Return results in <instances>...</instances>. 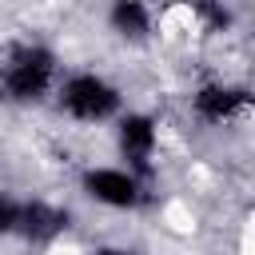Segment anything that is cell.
Wrapping results in <instances>:
<instances>
[{
    "instance_id": "obj_1",
    "label": "cell",
    "mask_w": 255,
    "mask_h": 255,
    "mask_svg": "<svg viewBox=\"0 0 255 255\" xmlns=\"http://www.w3.org/2000/svg\"><path fill=\"white\" fill-rule=\"evenodd\" d=\"M56 80V56L44 44H16L0 64V92L4 100L32 104L40 100Z\"/></svg>"
},
{
    "instance_id": "obj_2",
    "label": "cell",
    "mask_w": 255,
    "mask_h": 255,
    "mask_svg": "<svg viewBox=\"0 0 255 255\" xmlns=\"http://www.w3.org/2000/svg\"><path fill=\"white\" fill-rule=\"evenodd\" d=\"M56 100H60V112H68L80 124H104L120 112V88L100 72H72L60 84Z\"/></svg>"
},
{
    "instance_id": "obj_3",
    "label": "cell",
    "mask_w": 255,
    "mask_h": 255,
    "mask_svg": "<svg viewBox=\"0 0 255 255\" xmlns=\"http://www.w3.org/2000/svg\"><path fill=\"white\" fill-rule=\"evenodd\" d=\"M84 191L104 203V207H116V211H128L143 199V187H139V175L128 171V167H92L84 171Z\"/></svg>"
},
{
    "instance_id": "obj_4",
    "label": "cell",
    "mask_w": 255,
    "mask_h": 255,
    "mask_svg": "<svg viewBox=\"0 0 255 255\" xmlns=\"http://www.w3.org/2000/svg\"><path fill=\"white\" fill-rule=\"evenodd\" d=\"M116 139H120V155L128 159V171H135V175L147 171V163H151V155H155V143H159L155 120L143 116V112H131V116L120 120Z\"/></svg>"
},
{
    "instance_id": "obj_5",
    "label": "cell",
    "mask_w": 255,
    "mask_h": 255,
    "mask_svg": "<svg viewBox=\"0 0 255 255\" xmlns=\"http://www.w3.org/2000/svg\"><path fill=\"white\" fill-rule=\"evenodd\" d=\"M191 108H195V116H199L203 124H231V120L247 108V92H243V88H231V84H223V80H211V84L195 88Z\"/></svg>"
},
{
    "instance_id": "obj_6",
    "label": "cell",
    "mask_w": 255,
    "mask_h": 255,
    "mask_svg": "<svg viewBox=\"0 0 255 255\" xmlns=\"http://www.w3.org/2000/svg\"><path fill=\"white\" fill-rule=\"evenodd\" d=\"M64 227H68V211L64 207L44 203V199H24L20 203V227H16V235H24L32 243H52Z\"/></svg>"
},
{
    "instance_id": "obj_7",
    "label": "cell",
    "mask_w": 255,
    "mask_h": 255,
    "mask_svg": "<svg viewBox=\"0 0 255 255\" xmlns=\"http://www.w3.org/2000/svg\"><path fill=\"white\" fill-rule=\"evenodd\" d=\"M108 20L124 40H147V32H151V8L143 0H112Z\"/></svg>"
},
{
    "instance_id": "obj_8",
    "label": "cell",
    "mask_w": 255,
    "mask_h": 255,
    "mask_svg": "<svg viewBox=\"0 0 255 255\" xmlns=\"http://www.w3.org/2000/svg\"><path fill=\"white\" fill-rule=\"evenodd\" d=\"M191 12H195V20L207 36H219V32L231 28V8L223 0H191Z\"/></svg>"
},
{
    "instance_id": "obj_9",
    "label": "cell",
    "mask_w": 255,
    "mask_h": 255,
    "mask_svg": "<svg viewBox=\"0 0 255 255\" xmlns=\"http://www.w3.org/2000/svg\"><path fill=\"white\" fill-rule=\"evenodd\" d=\"M20 203L24 199L0 195V235H16V227H20Z\"/></svg>"
},
{
    "instance_id": "obj_10",
    "label": "cell",
    "mask_w": 255,
    "mask_h": 255,
    "mask_svg": "<svg viewBox=\"0 0 255 255\" xmlns=\"http://www.w3.org/2000/svg\"><path fill=\"white\" fill-rule=\"evenodd\" d=\"M96 255H128V251H116V247H104V251H96Z\"/></svg>"
}]
</instances>
